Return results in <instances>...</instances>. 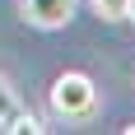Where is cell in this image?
<instances>
[{"label": "cell", "mask_w": 135, "mask_h": 135, "mask_svg": "<svg viewBox=\"0 0 135 135\" xmlns=\"http://www.w3.org/2000/svg\"><path fill=\"white\" fill-rule=\"evenodd\" d=\"M126 19H135V0H131V14H126Z\"/></svg>", "instance_id": "obj_5"}, {"label": "cell", "mask_w": 135, "mask_h": 135, "mask_svg": "<svg viewBox=\"0 0 135 135\" xmlns=\"http://www.w3.org/2000/svg\"><path fill=\"white\" fill-rule=\"evenodd\" d=\"M47 103L61 121H84V117H93L98 107V84L84 75V70H65V75H56L51 89H47Z\"/></svg>", "instance_id": "obj_1"}, {"label": "cell", "mask_w": 135, "mask_h": 135, "mask_svg": "<svg viewBox=\"0 0 135 135\" xmlns=\"http://www.w3.org/2000/svg\"><path fill=\"white\" fill-rule=\"evenodd\" d=\"M98 19H126L131 14V0H89Z\"/></svg>", "instance_id": "obj_4"}, {"label": "cell", "mask_w": 135, "mask_h": 135, "mask_svg": "<svg viewBox=\"0 0 135 135\" xmlns=\"http://www.w3.org/2000/svg\"><path fill=\"white\" fill-rule=\"evenodd\" d=\"M19 14H23L33 28H65L75 19V0H19Z\"/></svg>", "instance_id": "obj_2"}, {"label": "cell", "mask_w": 135, "mask_h": 135, "mask_svg": "<svg viewBox=\"0 0 135 135\" xmlns=\"http://www.w3.org/2000/svg\"><path fill=\"white\" fill-rule=\"evenodd\" d=\"M0 126H5V131H42V126L19 107V98H14L5 84H0Z\"/></svg>", "instance_id": "obj_3"}]
</instances>
